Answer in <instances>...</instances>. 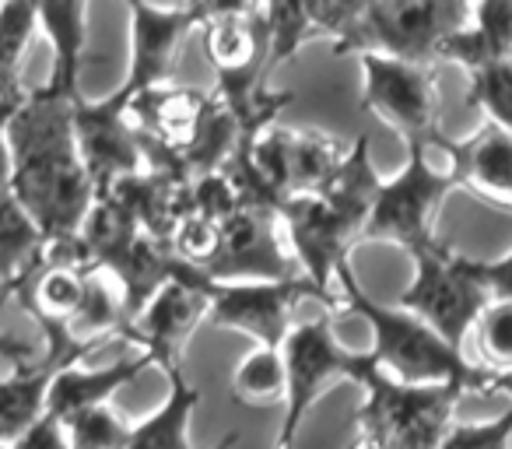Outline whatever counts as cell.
I'll return each instance as SVG.
<instances>
[{"label": "cell", "instance_id": "1", "mask_svg": "<svg viewBox=\"0 0 512 449\" xmlns=\"http://www.w3.org/2000/svg\"><path fill=\"white\" fill-rule=\"evenodd\" d=\"M74 102L78 95L29 88L25 102L8 116L11 197L18 200L43 246L78 239L95 204V186L74 141Z\"/></svg>", "mask_w": 512, "mask_h": 449}, {"label": "cell", "instance_id": "2", "mask_svg": "<svg viewBox=\"0 0 512 449\" xmlns=\"http://www.w3.org/2000/svg\"><path fill=\"white\" fill-rule=\"evenodd\" d=\"M383 176L369 155V137H355L337 172L313 193H299L278 204V221L285 232L288 253L299 274L313 281L323 295L337 299V274L351 264V246L362 243L372 200Z\"/></svg>", "mask_w": 512, "mask_h": 449}, {"label": "cell", "instance_id": "3", "mask_svg": "<svg viewBox=\"0 0 512 449\" xmlns=\"http://www.w3.org/2000/svg\"><path fill=\"white\" fill-rule=\"evenodd\" d=\"M337 292H341L344 309L369 327V355L383 376L407 386H460L463 393H488V372L481 365H474L460 348L442 341L414 313L372 299L355 278L351 264L337 274Z\"/></svg>", "mask_w": 512, "mask_h": 449}, {"label": "cell", "instance_id": "4", "mask_svg": "<svg viewBox=\"0 0 512 449\" xmlns=\"http://www.w3.org/2000/svg\"><path fill=\"white\" fill-rule=\"evenodd\" d=\"M470 18V4L460 0H376L355 4L341 39L330 50L337 57H390L400 64L435 71L439 50Z\"/></svg>", "mask_w": 512, "mask_h": 449}, {"label": "cell", "instance_id": "5", "mask_svg": "<svg viewBox=\"0 0 512 449\" xmlns=\"http://www.w3.org/2000/svg\"><path fill=\"white\" fill-rule=\"evenodd\" d=\"M288 369V397H285V418L278 428V446L274 449H292L299 439L302 421L316 407V400L330 390L334 383L348 379L362 390L372 376H376V362H372L369 348L355 351L344 348L341 337L334 334V313L323 309L316 320H302L288 330L285 344H281Z\"/></svg>", "mask_w": 512, "mask_h": 449}, {"label": "cell", "instance_id": "6", "mask_svg": "<svg viewBox=\"0 0 512 449\" xmlns=\"http://www.w3.org/2000/svg\"><path fill=\"white\" fill-rule=\"evenodd\" d=\"M456 179L446 162H435V151L425 144H407V162L397 176L383 179L372 200L369 221L362 229V243H393L414 253L439 243V214Z\"/></svg>", "mask_w": 512, "mask_h": 449}, {"label": "cell", "instance_id": "7", "mask_svg": "<svg viewBox=\"0 0 512 449\" xmlns=\"http://www.w3.org/2000/svg\"><path fill=\"white\" fill-rule=\"evenodd\" d=\"M362 393L355 442L369 449H439L463 397L460 386H407L383 372H376Z\"/></svg>", "mask_w": 512, "mask_h": 449}, {"label": "cell", "instance_id": "8", "mask_svg": "<svg viewBox=\"0 0 512 449\" xmlns=\"http://www.w3.org/2000/svg\"><path fill=\"white\" fill-rule=\"evenodd\" d=\"M362 64V106L379 116L407 144H425L439 151L442 144V95L439 78L428 67L400 64L390 57H358Z\"/></svg>", "mask_w": 512, "mask_h": 449}, {"label": "cell", "instance_id": "9", "mask_svg": "<svg viewBox=\"0 0 512 449\" xmlns=\"http://www.w3.org/2000/svg\"><path fill=\"white\" fill-rule=\"evenodd\" d=\"M414 278L400 292L397 306L425 320L442 341L460 348L463 337H470V327L477 323L481 309L488 306V295L463 267V257L453 253L446 243H435L428 250L414 253Z\"/></svg>", "mask_w": 512, "mask_h": 449}, {"label": "cell", "instance_id": "10", "mask_svg": "<svg viewBox=\"0 0 512 449\" xmlns=\"http://www.w3.org/2000/svg\"><path fill=\"white\" fill-rule=\"evenodd\" d=\"M306 299L323 302V309H330V313L337 309V299L323 295L306 278L214 285L207 323L253 337V348H281L288 330L295 327V313Z\"/></svg>", "mask_w": 512, "mask_h": 449}, {"label": "cell", "instance_id": "11", "mask_svg": "<svg viewBox=\"0 0 512 449\" xmlns=\"http://www.w3.org/2000/svg\"><path fill=\"white\" fill-rule=\"evenodd\" d=\"M204 278H211L214 285L302 278L299 264L288 253L278 207L242 200L218 225V253L207 264Z\"/></svg>", "mask_w": 512, "mask_h": 449}, {"label": "cell", "instance_id": "12", "mask_svg": "<svg viewBox=\"0 0 512 449\" xmlns=\"http://www.w3.org/2000/svg\"><path fill=\"white\" fill-rule=\"evenodd\" d=\"M211 288L214 281L204 278L200 271L186 267L179 278L165 281L144 309L127 323L123 341L137 348V355L148 358L155 369L165 376L183 372V351L190 337L197 334L200 323H207V309H211Z\"/></svg>", "mask_w": 512, "mask_h": 449}, {"label": "cell", "instance_id": "13", "mask_svg": "<svg viewBox=\"0 0 512 449\" xmlns=\"http://www.w3.org/2000/svg\"><path fill=\"white\" fill-rule=\"evenodd\" d=\"M127 109L130 99L120 92L95 102L78 95V102H74V141H78L81 162H85V172L95 186V197L120 179L144 172L141 141H137Z\"/></svg>", "mask_w": 512, "mask_h": 449}, {"label": "cell", "instance_id": "14", "mask_svg": "<svg viewBox=\"0 0 512 449\" xmlns=\"http://www.w3.org/2000/svg\"><path fill=\"white\" fill-rule=\"evenodd\" d=\"M130 67L120 95L148 92V88L169 85L176 71V57L186 36L200 29L211 4H179V8H158V4H130Z\"/></svg>", "mask_w": 512, "mask_h": 449}, {"label": "cell", "instance_id": "15", "mask_svg": "<svg viewBox=\"0 0 512 449\" xmlns=\"http://www.w3.org/2000/svg\"><path fill=\"white\" fill-rule=\"evenodd\" d=\"M439 151L453 172L456 190L512 211V134L481 123L467 141L442 137Z\"/></svg>", "mask_w": 512, "mask_h": 449}, {"label": "cell", "instance_id": "16", "mask_svg": "<svg viewBox=\"0 0 512 449\" xmlns=\"http://www.w3.org/2000/svg\"><path fill=\"white\" fill-rule=\"evenodd\" d=\"M148 358L144 355H130L120 362L99 365V369H81L78 365H64V369L53 372L50 390H46V418L60 421L88 411V407H102L113 404V397L130 386L144 369H148Z\"/></svg>", "mask_w": 512, "mask_h": 449}, {"label": "cell", "instance_id": "17", "mask_svg": "<svg viewBox=\"0 0 512 449\" xmlns=\"http://www.w3.org/2000/svg\"><path fill=\"white\" fill-rule=\"evenodd\" d=\"M260 15L271 36V71L281 67L288 57L316 39H330V46L341 39L344 25L355 15V4H260Z\"/></svg>", "mask_w": 512, "mask_h": 449}, {"label": "cell", "instance_id": "18", "mask_svg": "<svg viewBox=\"0 0 512 449\" xmlns=\"http://www.w3.org/2000/svg\"><path fill=\"white\" fill-rule=\"evenodd\" d=\"M439 60H453L467 74L481 71L488 64L512 60V0L470 4L467 25L442 43Z\"/></svg>", "mask_w": 512, "mask_h": 449}, {"label": "cell", "instance_id": "19", "mask_svg": "<svg viewBox=\"0 0 512 449\" xmlns=\"http://www.w3.org/2000/svg\"><path fill=\"white\" fill-rule=\"evenodd\" d=\"M39 29L53 46V71L46 88L60 95H81V67L88 50V4L81 0H60V4H39Z\"/></svg>", "mask_w": 512, "mask_h": 449}, {"label": "cell", "instance_id": "20", "mask_svg": "<svg viewBox=\"0 0 512 449\" xmlns=\"http://www.w3.org/2000/svg\"><path fill=\"white\" fill-rule=\"evenodd\" d=\"M169 393H165L162 407L151 411L148 418L134 421L130 439L123 449H197L190 442V418L200 404V390L186 383L183 372H172ZM239 442V432H228L214 449H232Z\"/></svg>", "mask_w": 512, "mask_h": 449}, {"label": "cell", "instance_id": "21", "mask_svg": "<svg viewBox=\"0 0 512 449\" xmlns=\"http://www.w3.org/2000/svg\"><path fill=\"white\" fill-rule=\"evenodd\" d=\"M64 365L71 362H57V358L43 355L39 362L22 365V369L0 379V446H11L36 421L46 418V390H50L53 372L64 369Z\"/></svg>", "mask_w": 512, "mask_h": 449}, {"label": "cell", "instance_id": "22", "mask_svg": "<svg viewBox=\"0 0 512 449\" xmlns=\"http://www.w3.org/2000/svg\"><path fill=\"white\" fill-rule=\"evenodd\" d=\"M39 29V4H0V106L18 109L29 95L22 85V64Z\"/></svg>", "mask_w": 512, "mask_h": 449}, {"label": "cell", "instance_id": "23", "mask_svg": "<svg viewBox=\"0 0 512 449\" xmlns=\"http://www.w3.org/2000/svg\"><path fill=\"white\" fill-rule=\"evenodd\" d=\"M235 400L253 407L285 404L288 397V369L281 348H253L232 372Z\"/></svg>", "mask_w": 512, "mask_h": 449}, {"label": "cell", "instance_id": "24", "mask_svg": "<svg viewBox=\"0 0 512 449\" xmlns=\"http://www.w3.org/2000/svg\"><path fill=\"white\" fill-rule=\"evenodd\" d=\"M39 250H43V236L32 218L18 207L11 190L0 193V285L8 288L39 257Z\"/></svg>", "mask_w": 512, "mask_h": 449}, {"label": "cell", "instance_id": "25", "mask_svg": "<svg viewBox=\"0 0 512 449\" xmlns=\"http://www.w3.org/2000/svg\"><path fill=\"white\" fill-rule=\"evenodd\" d=\"M463 102L470 109H477L484 116V123L512 134V60L488 64L470 74L467 99Z\"/></svg>", "mask_w": 512, "mask_h": 449}, {"label": "cell", "instance_id": "26", "mask_svg": "<svg viewBox=\"0 0 512 449\" xmlns=\"http://www.w3.org/2000/svg\"><path fill=\"white\" fill-rule=\"evenodd\" d=\"M470 337L488 376L512 372V302H488L470 327Z\"/></svg>", "mask_w": 512, "mask_h": 449}, {"label": "cell", "instance_id": "27", "mask_svg": "<svg viewBox=\"0 0 512 449\" xmlns=\"http://www.w3.org/2000/svg\"><path fill=\"white\" fill-rule=\"evenodd\" d=\"M134 421H127L113 404L88 407L64 421V435L71 449H123L130 439Z\"/></svg>", "mask_w": 512, "mask_h": 449}, {"label": "cell", "instance_id": "28", "mask_svg": "<svg viewBox=\"0 0 512 449\" xmlns=\"http://www.w3.org/2000/svg\"><path fill=\"white\" fill-rule=\"evenodd\" d=\"M190 200H193V211H197L200 218L221 225V221H225L228 214L242 204V193H239L235 179L228 176L225 169H214V172H204V176L193 179V183H190Z\"/></svg>", "mask_w": 512, "mask_h": 449}, {"label": "cell", "instance_id": "29", "mask_svg": "<svg viewBox=\"0 0 512 449\" xmlns=\"http://www.w3.org/2000/svg\"><path fill=\"white\" fill-rule=\"evenodd\" d=\"M439 449H512V407L491 421H453Z\"/></svg>", "mask_w": 512, "mask_h": 449}, {"label": "cell", "instance_id": "30", "mask_svg": "<svg viewBox=\"0 0 512 449\" xmlns=\"http://www.w3.org/2000/svg\"><path fill=\"white\" fill-rule=\"evenodd\" d=\"M463 267H467L470 278L484 288V295H488L491 302H512V250L495 260L463 257Z\"/></svg>", "mask_w": 512, "mask_h": 449}, {"label": "cell", "instance_id": "31", "mask_svg": "<svg viewBox=\"0 0 512 449\" xmlns=\"http://www.w3.org/2000/svg\"><path fill=\"white\" fill-rule=\"evenodd\" d=\"M8 449H71V442H67L64 425H60V421L43 418V421H36L22 439L11 442Z\"/></svg>", "mask_w": 512, "mask_h": 449}, {"label": "cell", "instance_id": "32", "mask_svg": "<svg viewBox=\"0 0 512 449\" xmlns=\"http://www.w3.org/2000/svg\"><path fill=\"white\" fill-rule=\"evenodd\" d=\"M0 362L11 365V369H22V365L39 362V351H36V344L25 341V337H15V334H8V330H0Z\"/></svg>", "mask_w": 512, "mask_h": 449}, {"label": "cell", "instance_id": "33", "mask_svg": "<svg viewBox=\"0 0 512 449\" xmlns=\"http://www.w3.org/2000/svg\"><path fill=\"white\" fill-rule=\"evenodd\" d=\"M8 116H0V193L11 190V148H8Z\"/></svg>", "mask_w": 512, "mask_h": 449}, {"label": "cell", "instance_id": "34", "mask_svg": "<svg viewBox=\"0 0 512 449\" xmlns=\"http://www.w3.org/2000/svg\"><path fill=\"white\" fill-rule=\"evenodd\" d=\"M488 393H505L512 400V372H502V376H488Z\"/></svg>", "mask_w": 512, "mask_h": 449}, {"label": "cell", "instance_id": "35", "mask_svg": "<svg viewBox=\"0 0 512 449\" xmlns=\"http://www.w3.org/2000/svg\"><path fill=\"white\" fill-rule=\"evenodd\" d=\"M11 113H15V109H4V106H0V116H11Z\"/></svg>", "mask_w": 512, "mask_h": 449}, {"label": "cell", "instance_id": "36", "mask_svg": "<svg viewBox=\"0 0 512 449\" xmlns=\"http://www.w3.org/2000/svg\"><path fill=\"white\" fill-rule=\"evenodd\" d=\"M351 449H369V446H362V442H351Z\"/></svg>", "mask_w": 512, "mask_h": 449}, {"label": "cell", "instance_id": "37", "mask_svg": "<svg viewBox=\"0 0 512 449\" xmlns=\"http://www.w3.org/2000/svg\"><path fill=\"white\" fill-rule=\"evenodd\" d=\"M0 449H8V446H0Z\"/></svg>", "mask_w": 512, "mask_h": 449}]
</instances>
